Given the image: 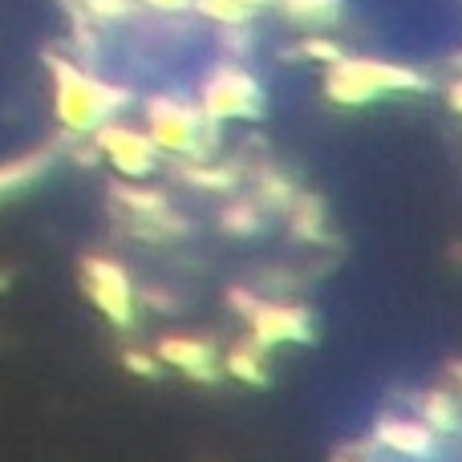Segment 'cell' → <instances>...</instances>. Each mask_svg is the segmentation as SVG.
Here are the masks:
<instances>
[{
  "label": "cell",
  "mask_w": 462,
  "mask_h": 462,
  "mask_svg": "<svg viewBox=\"0 0 462 462\" xmlns=\"http://www.w3.org/2000/svg\"><path fill=\"white\" fill-rule=\"evenodd\" d=\"M260 106V89L244 69H219L208 81V110L219 118H236V114H252Z\"/></svg>",
  "instance_id": "6da1fadb"
},
{
  "label": "cell",
  "mask_w": 462,
  "mask_h": 462,
  "mask_svg": "<svg viewBox=\"0 0 462 462\" xmlns=\"http://www.w3.org/2000/svg\"><path fill=\"white\" fill-rule=\"evenodd\" d=\"M151 126H154V138L162 146H175V151H187V146L199 138V122L187 106L179 102H154L151 106Z\"/></svg>",
  "instance_id": "7a4b0ae2"
},
{
  "label": "cell",
  "mask_w": 462,
  "mask_h": 462,
  "mask_svg": "<svg viewBox=\"0 0 462 462\" xmlns=\"http://www.w3.org/2000/svg\"><path fill=\"white\" fill-rule=\"evenodd\" d=\"M260 337L263 341H284V337H304V325L296 312H263L260 317Z\"/></svg>",
  "instance_id": "3957f363"
},
{
  "label": "cell",
  "mask_w": 462,
  "mask_h": 462,
  "mask_svg": "<svg viewBox=\"0 0 462 462\" xmlns=\"http://www.w3.org/2000/svg\"><path fill=\"white\" fill-rule=\"evenodd\" d=\"M162 353H167V361H175V365H183V369H195V374H203V361H208V349L191 345V341H167Z\"/></svg>",
  "instance_id": "277c9868"
},
{
  "label": "cell",
  "mask_w": 462,
  "mask_h": 462,
  "mask_svg": "<svg viewBox=\"0 0 462 462\" xmlns=\"http://www.w3.org/2000/svg\"><path fill=\"white\" fill-rule=\"evenodd\" d=\"M296 16H328L337 8V0H288Z\"/></svg>",
  "instance_id": "5b68a950"
},
{
  "label": "cell",
  "mask_w": 462,
  "mask_h": 462,
  "mask_svg": "<svg viewBox=\"0 0 462 462\" xmlns=\"http://www.w3.org/2000/svg\"><path fill=\"white\" fill-rule=\"evenodd\" d=\"M458 106H462V89H458Z\"/></svg>",
  "instance_id": "8992f818"
}]
</instances>
